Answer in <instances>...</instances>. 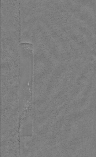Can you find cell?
Instances as JSON below:
<instances>
[{"label": "cell", "mask_w": 96, "mask_h": 157, "mask_svg": "<svg viewBox=\"0 0 96 157\" xmlns=\"http://www.w3.org/2000/svg\"><path fill=\"white\" fill-rule=\"evenodd\" d=\"M19 48L21 59L20 109L23 112L30 106L32 97L33 47L29 43H21Z\"/></svg>", "instance_id": "6da1fadb"}]
</instances>
